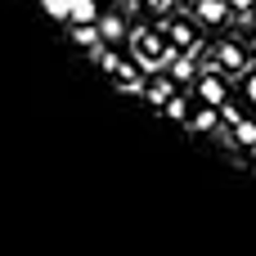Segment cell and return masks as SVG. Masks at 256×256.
I'll return each mask as SVG.
<instances>
[{
	"mask_svg": "<svg viewBox=\"0 0 256 256\" xmlns=\"http://www.w3.org/2000/svg\"><path fill=\"white\" fill-rule=\"evenodd\" d=\"M243 99H248V108H256V68L243 72Z\"/></svg>",
	"mask_w": 256,
	"mask_h": 256,
	"instance_id": "cell-16",
	"label": "cell"
},
{
	"mask_svg": "<svg viewBox=\"0 0 256 256\" xmlns=\"http://www.w3.org/2000/svg\"><path fill=\"white\" fill-rule=\"evenodd\" d=\"M189 90H194L198 104H216V108H225V104H230V72H220V68L212 63V68L198 72V81H194Z\"/></svg>",
	"mask_w": 256,
	"mask_h": 256,
	"instance_id": "cell-2",
	"label": "cell"
},
{
	"mask_svg": "<svg viewBox=\"0 0 256 256\" xmlns=\"http://www.w3.org/2000/svg\"><path fill=\"white\" fill-rule=\"evenodd\" d=\"M99 14H104L99 0H72V18H68V22H99ZM68 22H63V27H68Z\"/></svg>",
	"mask_w": 256,
	"mask_h": 256,
	"instance_id": "cell-14",
	"label": "cell"
},
{
	"mask_svg": "<svg viewBox=\"0 0 256 256\" xmlns=\"http://www.w3.org/2000/svg\"><path fill=\"white\" fill-rule=\"evenodd\" d=\"M212 63L220 68V72H230V76H243L248 72V50H243V40H220V45H212Z\"/></svg>",
	"mask_w": 256,
	"mask_h": 256,
	"instance_id": "cell-4",
	"label": "cell"
},
{
	"mask_svg": "<svg viewBox=\"0 0 256 256\" xmlns=\"http://www.w3.org/2000/svg\"><path fill=\"white\" fill-rule=\"evenodd\" d=\"M99 36H104L108 45H117V40L126 36V22H122V14H99Z\"/></svg>",
	"mask_w": 256,
	"mask_h": 256,
	"instance_id": "cell-13",
	"label": "cell"
},
{
	"mask_svg": "<svg viewBox=\"0 0 256 256\" xmlns=\"http://www.w3.org/2000/svg\"><path fill=\"white\" fill-rule=\"evenodd\" d=\"M220 112H225V126H230V135H234V144H238V148H248V153H256V117L238 112L234 104H225Z\"/></svg>",
	"mask_w": 256,
	"mask_h": 256,
	"instance_id": "cell-5",
	"label": "cell"
},
{
	"mask_svg": "<svg viewBox=\"0 0 256 256\" xmlns=\"http://www.w3.org/2000/svg\"><path fill=\"white\" fill-rule=\"evenodd\" d=\"M194 22H198V18H184V14L166 18V27H162L166 45H171V50H189V54H198V50H202V40H198V27H194Z\"/></svg>",
	"mask_w": 256,
	"mask_h": 256,
	"instance_id": "cell-3",
	"label": "cell"
},
{
	"mask_svg": "<svg viewBox=\"0 0 256 256\" xmlns=\"http://www.w3.org/2000/svg\"><path fill=\"white\" fill-rule=\"evenodd\" d=\"M130 58H135L144 72H158V68H166L171 45H166L162 32H153V27H135V32H130Z\"/></svg>",
	"mask_w": 256,
	"mask_h": 256,
	"instance_id": "cell-1",
	"label": "cell"
},
{
	"mask_svg": "<svg viewBox=\"0 0 256 256\" xmlns=\"http://www.w3.org/2000/svg\"><path fill=\"white\" fill-rule=\"evenodd\" d=\"M144 4H153V9H166V4H171V0H144Z\"/></svg>",
	"mask_w": 256,
	"mask_h": 256,
	"instance_id": "cell-18",
	"label": "cell"
},
{
	"mask_svg": "<svg viewBox=\"0 0 256 256\" xmlns=\"http://www.w3.org/2000/svg\"><path fill=\"white\" fill-rule=\"evenodd\" d=\"M230 4H234V14H238V18H248V14L256 9V0H230Z\"/></svg>",
	"mask_w": 256,
	"mask_h": 256,
	"instance_id": "cell-17",
	"label": "cell"
},
{
	"mask_svg": "<svg viewBox=\"0 0 256 256\" xmlns=\"http://www.w3.org/2000/svg\"><path fill=\"white\" fill-rule=\"evenodd\" d=\"M194 18L202 27H225L234 18V4L230 0H194Z\"/></svg>",
	"mask_w": 256,
	"mask_h": 256,
	"instance_id": "cell-8",
	"label": "cell"
},
{
	"mask_svg": "<svg viewBox=\"0 0 256 256\" xmlns=\"http://www.w3.org/2000/svg\"><path fill=\"white\" fill-rule=\"evenodd\" d=\"M68 36H72L76 45H86V50L104 45V36H99V22H68Z\"/></svg>",
	"mask_w": 256,
	"mask_h": 256,
	"instance_id": "cell-11",
	"label": "cell"
},
{
	"mask_svg": "<svg viewBox=\"0 0 256 256\" xmlns=\"http://www.w3.org/2000/svg\"><path fill=\"white\" fill-rule=\"evenodd\" d=\"M162 112H166V117H171V122H180V126H184V122H189V112H194V99H189V94H180V90H176V94H171V99H166V104H162Z\"/></svg>",
	"mask_w": 256,
	"mask_h": 256,
	"instance_id": "cell-12",
	"label": "cell"
},
{
	"mask_svg": "<svg viewBox=\"0 0 256 256\" xmlns=\"http://www.w3.org/2000/svg\"><path fill=\"white\" fill-rule=\"evenodd\" d=\"M108 76H112V86L126 90V94H144V86H148V76H144V68H140L135 58H122Z\"/></svg>",
	"mask_w": 256,
	"mask_h": 256,
	"instance_id": "cell-6",
	"label": "cell"
},
{
	"mask_svg": "<svg viewBox=\"0 0 256 256\" xmlns=\"http://www.w3.org/2000/svg\"><path fill=\"white\" fill-rule=\"evenodd\" d=\"M45 4V14L54 18V22H68L72 18V0H40Z\"/></svg>",
	"mask_w": 256,
	"mask_h": 256,
	"instance_id": "cell-15",
	"label": "cell"
},
{
	"mask_svg": "<svg viewBox=\"0 0 256 256\" xmlns=\"http://www.w3.org/2000/svg\"><path fill=\"white\" fill-rule=\"evenodd\" d=\"M166 72L176 76V86H194L198 81V54H189V50H171V58H166Z\"/></svg>",
	"mask_w": 256,
	"mask_h": 256,
	"instance_id": "cell-7",
	"label": "cell"
},
{
	"mask_svg": "<svg viewBox=\"0 0 256 256\" xmlns=\"http://www.w3.org/2000/svg\"><path fill=\"white\" fill-rule=\"evenodd\" d=\"M189 130H198V135H207V130H216V126H225V112L216 108V104H198L194 99V112H189V122H184Z\"/></svg>",
	"mask_w": 256,
	"mask_h": 256,
	"instance_id": "cell-9",
	"label": "cell"
},
{
	"mask_svg": "<svg viewBox=\"0 0 256 256\" xmlns=\"http://www.w3.org/2000/svg\"><path fill=\"white\" fill-rule=\"evenodd\" d=\"M176 90H180V86H176V76H171V72H153V76H148V86H144V99L162 108Z\"/></svg>",
	"mask_w": 256,
	"mask_h": 256,
	"instance_id": "cell-10",
	"label": "cell"
}]
</instances>
